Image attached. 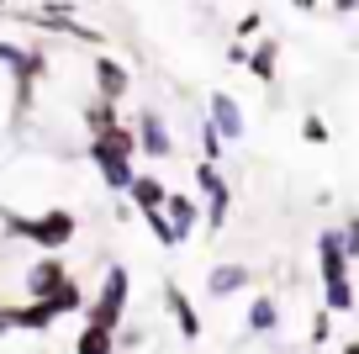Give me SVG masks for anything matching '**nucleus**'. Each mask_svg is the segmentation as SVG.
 I'll list each match as a JSON object with an SVG mask.
<instances>
[{"instance_id": "1", "label": "nucleus", "mask_w": 359, "mask_h": 354, "mask_svg": "<svg viewBox=\"0 0 359 354\" xmlns=\"http://www.w3.org/2000/svg\"><path fill=\"white\" fill-rule=\"evenodd\" d=\"M6 232H11V238H27V244H37V249H64V244H74L79 222H74L69 206H48V211H37V217L6 211Z\"/></svg>"}, {"instance_id": "2", "label": "nucleus", "mask_w": 359, "mask_h": 354, "mask_svg": "<svg viewBox=\"0 0 359 354\" xmlns=\"http://www.w3.org/2000/svg\"><path fill=\"white\" fill-rule=\"evenodd\" d=\"M127 296H133V275H127V265H106V280H101V296L85 307V322H95V328H122V312H127Z\"/></svg>"}, {"instance_id": "3", "label": "nucleus", "mask_w": 359, "mask_h": 354, "mask_svg": "<svg viewBox=\"0 0 359 354\" xmlns=\"http://www.w3.org/2000/svg\"><path fill=\"white\" fill-rule=\"evenodd\" d=\"M196 185H201V196H206V228L222 232L227 217H233V185L222 180V169H217L212 159H201V164H196Z\"/></svg>"}, {"instance_id": "4", "label": "nucleus", "mask_w": 359, "mask_h": 354, "mask_svg": "<svg viewBox=\"0 0 359 354\" xmlns=\"http://www.w3.org/2000/svg\"><path fill=\"white\" fill-rule=\"evenodd\" d=\"M58 317H64V312H58L48 296H32L27 307H0V333H16V328L22 333H48Z\"/></svg>"}, {"instance_id": "5", "label": "nucleus", "mask_w": 359, "mask_h": 354, "mask_svg": "<svg viewBox=\"0 0 359 354\" xmlns=\"http://www.w3.org/2000/svg\"><path fill=\"white\" fill-rule=\"evenodd\" d=\"M206 117L217 122V133H222L227 143H243L248 138V111H243V100H238L233 90H212V96H206Z\"/></svg>"}, {"instance_id": "6", "label": "nucleus", "mask_w": 359, "mask_h": 354, "mask_svg": "<svg viewBox=\"0 0 359 354\" xmlns=\"http://www.w3.org/2000/svg\"><path fill=\"white\" fill-rule=\"evenodd\" d=\"M133 154H143V148H137V127H127V122H111L101 133H90V148H85L90 164H101V159H133Z\"/></svg>"}, {"instance_id": "7", "label": "nucleus", "mask_w": 359, "mask_h": 354, "mask_svg": "<svg viewBox=\"0 0 359 354\" xmlns=\"http://www.w3.org/2000/svg\"><path fill=\"white\" fill-rule=\"evenodd\" d=\"M275 328H280V301L269 296V291H259V296L248 301V312H243V339H238V343L275 339Z\"/></svg>"}, {"instance_id": "8", "label": "nucleus", "mask_w": 359, "mask_h": 354, "mask_svg": "<svg viewBox=\"0 0 359 354\" xmlns=\"http://www.w3.org/2000/svg\"><path fill=\"white\" fill-rule=\"evenodd\" d=\"M137 148H143L148 159H175V138H169V122L158 117V111H137Z\"/></svg>"}, {"instance_id": "9", "label": "nucleus", "mask_w": 359, "mask_h": 354, "mask_svg": "<svg viewBox=\"0 0 359 354\" xmlns=\"http://www.w3.org/2000/svg\"><path fill=\"white\" fill-rule=\"evenodd\" d=\"M64 280H69V265L58 259V249H43V259L27 270V296H53Z\"/></svg>"}, {"instance_id": "10", "label": "nucleus", "mask_w": 359, "mask_h": 354, "mask_svg": "<svg viewBox=\"0 0 359 354\" xmlns=\"http://www.w3.org/2000/svg\"><path fill=\"white\" fill-rule=\"evenodd\" d=\"M164 307H169V317H175V328H180V339H185V343L201 339V312H196V301L185 296L175 280H164Z\"/></svg>"}, {"instance_id": "11", "label": "nucleus", "mask_w": 359, "mask_h": 354, "mask_svg": "<svg viewBox=\"0 0 359 354\" xmlns=\"http://www.w3.org/2000/svg\"><path fill=\"white\" fill-rule=\"evenodd\" d=\"M90 74H95V96L122 100L127 90H133V74H127V64H122V58H111V53L95 58V64H90Z\"/></svg>"}, {"instance_id": "12", "label": "nucleus", "mask_w": 359, "mask_h": 354, "mask_svg": "<svg viewBox=\"0 0 359 354\" xmlns=\"http://www.w3.org/2000/svg\"><path fill=\"white\" fill-rule=\"evenodd\" d=\"M243 286H254V270L248 265H212L206 270V296H217V301L238 296Z\"/></svg>"}, {"instance_id": "13", "label": "nucleus", "mask_w": 359, "mask_h": 354, "mask_svg": "<svg viewBox=\"0 0 359 354\" xmlns=\"http://www.w3.org/2000/svg\"><path fill=\"white\" fill-rule=\"evenodd\" d=\"M248 74H254L259 85H275V79H280V43H275V37H259V43L248 48Z\"/></svg>"}, {"instance_id": "14", "label": "nucleus", "mask_w": 359, "mask_h": 354, "mask_svg": "<svg viewBox=\"0 0 359 354\" xmlns=\"http://www.w3.org/2000/svg\"><path fill=\"white\" fill-rule=\"evenodd\" d=\"M164 211H169V222H175V228L185 232V238H191V232H196V222H201V201H196V196H185V190H169V196H164Z\"/></svg>"}, {"instance_id": "15", "label": "nucleus", "mask_w": 359, "mask_h": 354, "mask_svg": "<svg viewBox=\"0 0 359 354\" xmlns=\"http://www.w3.org/2000/svg\"><path fill=\"white\" fill-rule=\"evenodd\" d=\"M85 133H101V127H111V122H122V100H111V96H95L85 111Z\"/></svg>"}, {"instance_id": "16", "label": "nucleus", "mask_w": 359, "mask_h": 354, "mask_svg": "<svg viewBox=\"0 0 359 354\" xmlns=\"http://www.w3.org/2000/svg\"><path fill=\"white\" fill-rule=\"evenodd\" d=\"M323 301L338 312V317H348V312L359 307V296H354V280H348V275H333V280H323Z\"/></svg>"}, {"instance_id": "17", "label": "nucleus", "mask_w": 359, "mask_h": 354, "mask_svg": "<svg viewBox=\"0 0 359 354\" xmlns=\"http://www.w3.org/2000/svg\"><path fill=\"white\" fill-rule=\"evenodd\" d=\"M143 222H148V232H154L164 249H180V244H185V232L169 222V211H164V206H148V211H143Z\"/></svg>"}, {"instance_id": "18", "label": "nucleus", "mask_w": 359, "mask_h": 354, "mask_svg": "<svg viewBox=\"0 0 359 354\" xmlns=\"http://www.w3.org/2000/svg\"><path fill=\"white\" fill-rule=\"evenodd\" d=\"M127 196L137 201V211H148V206H164V196H169V190H164V180H158V175H137Z\"/></svg>"}, {"instance_id": "19", "label": "nucleus", "mask_w": 359, "mask_h": 354, "mask_svg": "<svg viewBox=\"0 0 359 354\" xmlns=\"http://www.w3.org/2000/svg\"><path fill=\"white\" fill-rule=\"evenodd\" d=\"M111 349H116V333L95 328V322H85V333L74 339V354H111Z\"/></svg>"}, {"instance_id": "20", "label": "nucleus", "mask_w": 359, "mask_h": 354, "mask_svg": "<svg viewBox=\"0 0 359 354\" xmlns=\"http://www.w3.org/2000/svg\"><path fill=\"white\" fill-rule=\"evenodd\" d=\"M333 317H338V312L327 307V301L312 312V333H306V343H312V349H327V343H333Z\"/></svg>"}, {"instance_id": "21", "label": "nucleus", "mask_w": 359, "mask_h": 354, "mask_svg": "<svg viewBox=\"0 0 359 354\" xmlns=\"http://www.w3.org/2000/svg\"><path fill=\"white\" fill-rule=\"evenodd\" d=\"M48 301H53V307L64 312V317H69V312H85V307H90V301H85V291H79V280H74V275H69V280H64V286H58V291H53V296H48Z\"/></svg>"}, {"instance_id": "22", "label": "nucleus", "mask_w": 359, "mask_h": 354, "mask_svg": "<svg viewBox=\"0 0 359 354\" xmlns=\"http://www.w3.org/2000/svg\"><path fill=\"white\" fill-rule=\"evenodd\" d=\"M302 138H306L312 148H327V143H333V127H327L323 117L312 111V117H302Z\"/></svg>"}, {"instance_id": "23", "label": "nucleus", "mask_w": 359, "mask_h": 354, "mask_svg": "<svg viewBox=\"0 0 359 354\" xmlns=\"http://www.w3.org/2000/svg\"><path fill=\"white\" fill-rule=\"evenodd\" d=\"M222 143H227V138L217 133V122H212V117H201V159H212V164H217V159H222Z\"/></svg>"}, {"instance_id": "24", "label": "nucleus", "mask_w": 359, "mask_h": 354, "mask_svg": "<svg viewBox=\"0 0 359 354\" xmlns=\"http://www.w3.org/2000/svg\"><path fill=\"white\" fill-rule=\"evenodd\" d=\"M259 27H264V16H259V11H243V16H238V22H233V37H243V43H254V37H259Z\"/></svg>"}, {"instance_id": "25", "label": "nucleus", "mask_w": 359, "mask_h": 354, "mask_svg": "<svg viewBox=\"0 0 359 354\" xmlns=\"http://www.w3.org/2000/svg\"><path fill=\"white\" fill-rule=\"evenodd\" d=\"M248 48H254V43L233 37V43H227V64H233V69H248Z\"/></svg>"}, {"instance_id": "26", "label": "nucleus", "mask_w": 359, "mask_h": 354, "mask_svg": "<svg viewBox=\"0 0 359 354\" xmlns=\"http://www.w3.org/2000/svg\"><path fill=\"white\" fill-rule=\"evenodd\" d=\"M116 349H148V333H137V328H116Z\"/></svg>"}, {"instance_id": "27", "label": "nucleus", "mask_w": 359, "mask_h": 354, "mask_svg": "<svg viewBox=\"0 0 359 354\" xmlns=\"http://www.w3.org/2000/svg\"><path fill=\"white\" fill-rule=\"evenodd\" d=\"M344 238H348V254L359 259V217H348V222H344Z\"/></svg>"}, {"instance_id": "28", "label": "nucleus", "mask_w": 359, "mask_h": 354, "mask_svg": "<svg viewBox=\"0 0 359 354\" xmlns=\"http://www.w3.org/2000/svg\"><path fill=\"white\" fill-rule=\"evenodd\" d=\"M359 11V0H333V16H354Z\"/></svg>"}, {"instance_id": "29", "label": "nucleus", "mask_w": 359, "mask_h": 354, "mask_svg": "<svg viewBox=\"0 0 359 354\" xmlns=\"http://www.w3.org/2000/svg\"><path fill=\"white\" fill-rule=\"evenodd\" d=\"M296 11H317V6H323V0H291Z\"/></svg>"}, {"instance_id": "30", "label": "nucleus", "mask_w": 359, "mask_h": 354, "mask_svg": "<svg viewBox=\"0 0 359 354\" xmlns=\"http://www.w3.org/2000/svg\"><path fill=\"white\" fill-rule=\"evenodd\" d=\"M0 6H11V0H0Z\"/></svg>"}, {"instance_id": "31", "label": "nucleus", "mask_w": 359, "mask_h": 354, "mask_svg": "<svg viewBox=\"0 0 359 354\" xmlns=\"http://www.w3.org/2000/svg\"><path fill=\"white\" fill-rule=\"evenodd\" d=\"M0 307H6V301H0Z\"/></svg>"}]
</instances>
